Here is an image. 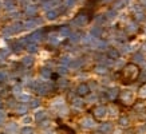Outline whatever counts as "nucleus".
<instances>
[{
    "label": "nucleus",
    "mask_w": 146,
    "mask_h": 134,
    "mask_svg": "<svg viewBox=\"0 0 146 134\" xmlns=\"http://www.w3.org/2000/svg\"><path fill=\"white\" fill-rule=\"evenodd\" d=\"M139 72H141V70H139V67H138L135 63H127V64L121 70L119 80L123 85H130V83H133L134 80L138 79Z\"/></svg>",
    "instance_id": "1"
},
{
    "label": "nucleus",
    "mask_w": 146,
    "mask_h": 134,
    "mask_svg": "<svg viewBox=\"0 0 146 134\" xmlns=\"http://www.w3.org/2000/svg\"><path fill=\"white\" fill-rule=\"evenodd\" d=\"M121 98H122V102H123L126 106H129L130 103L133 102V94L130 93V91H123L122 95H121Z\"/></svg>",
    "instance_id": "2"
},
{
    "label": "nucleus",
    "mask_w": 146,
    "mask_h": 134,
    "mask_svg": "<svg viewBox=\"0 0 146 134\" xmlns=\"http://www.w3.org/2000/svg\"><path fill=\"white\" fill-rule=\"evenodd\" d=\"M78 93H79L80 95H84V94L89 93V87H87L86 85H80L79 89H78Z\"/></svg>",
    "instance_id": "3"
},
{
    "label": "nucleus",
    "mask_w": 146,
    "mask_h": 134,
    "mask_svg": "<svg viewBox=\"0 0 146 134\" xmlns=\"http://www.w3.org/2000/svg\"><path fill=\"white\" fill-rule=\"evenodd\" d=\"M95 113L98 114L97 118H103V117H105V107H97V109H95Z\"/></svg>",
    "instance_id": "4"
}]
</instances>
